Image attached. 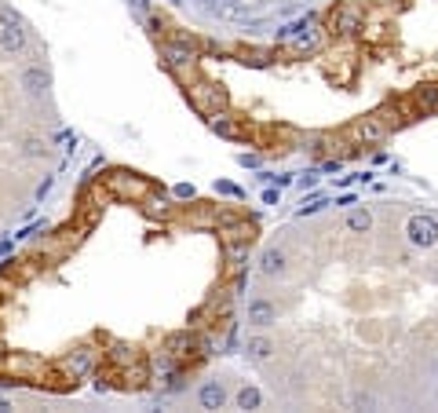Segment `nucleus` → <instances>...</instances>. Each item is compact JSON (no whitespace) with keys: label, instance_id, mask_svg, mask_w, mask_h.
I'll list each match as a JSON object with an SVG mask.
<instances>
[{"label":"nucleus","instance_id":"obj_8","mask_svg":"<svg viewBox=\"0 0 438 413\" xmlns=\"http://www.w3.org/2000/svg\"><path fill=\"white\" fill-rule=\"evenodd\" d=\"M307 150H311L314 157H333V161H347V157H354V143L347 132H318V136H307Z\"/></svg>","mask_w":438,"mask_h":413},{"label":"nucleus","instance_id":"obj_4","mask_svg":"<svg viewBox=\"0 0 438 413\" xmlns=\"http://www.w3.org/2000/svg\"><path fill=\"white\" fill-rule=\"evenodd\" d=\"M365 15H369V8L362 0H336L321 26H326V34L336 37V41H354L365 26Z\"/></svg>","mask_w":438,"mask_h":413},{"label":"nucleus","instance_id":"obj_16","mask_svg":"<svg viewBox=\"0 0 438 413\" xmlns=\"http://www.w3.org/2000/svg\"><path fill=\"white\" fill-rule=\"evenodd\" d=\"M19 88L29 95V99H44L48 88H52V73H48L41 62H29V66H22V73H19Z\"/></svg>","mask_w":438,"mask_h":413},{"label":"nucleus","instance_id":"obj_28","mask_svg":"<svg viewBox=\"0 0 438 413\" xmlns=\"http://www.w3.org/2000/svg\"><path fill=\"white\" fill-rule=\"evenodd\" d=\"M234 403H238V410H256L259 403H263V395H259L256 388H241Z\"/></svg>","mask_w":438,"mask_h":413},{"label":"nucleus","instance_id":"obj_21","mask_svg":"<svg viewBox=\"0 0 438 413\" xmlns=\"http://www.w3.org/2000/svg\"><path fill=\"white\" fill-rule=\"evenodd\" d=\"M249 322H252V326H259V329H267V326L278 322V307H274L270 300L256 296V300H249Z\"/></svg>","mask_w":438,"mask_h":413},{"label":"nucleus","instance_id":"obj_1","mask_svg":"<svg viewBox=\"0 0 438 413\" xmlns=\"http://www.w3.org/2000/svg\"><path fill=\"white\" fill-rule=\"evenodd\" d=\"M161 52V62L172 77L180 81H194L198 77V59H201V41L198 37H187V34H165V41L157 44Z\"/></svg>","mask_w":438,"mask_h":413},{"label":"nucleus","instance_id":"obj_29","mask_svg":"<svg viewBox=\"0 0 438 413\" xmlns=\"http://www.w3.org/2000/svg\"><path fill=\"white\" fill-rule=\"evenodd\" d=\"M377 8H384V11H405L409 8V0H372Z\"/></svg>","mask_w":438,"mask_h":413},{"label":"nucleus","instance_id":"obj_7","mask_svg":"<svg viewBox=\"0 0 438 413\" xmlns=\"http://www.w3.org/2000/svg\"><path fill=\"white\" fill-rule=\"evenodd\" d=\"M106 201H110V194L103 190V183H85L77 194V224L85 231H95V224L106 212Z\"/></svg>","mask_w":438,"mask_h":413},{"label":"nucleus","instance_id":"obj_5","mask_svg":"<svg viewBox=\"0 0 438 413\" xmlns=\"http://www.w3.org/2000/svg\"><path fill=\"white\" fill-rule=\"evenodd\" d=\"M99 183H103V190H106L113 201H124V205H139V201L157 187L154 180L139 176V172H132V168H110Z\"/></svg>","mask_w":438,"mask_h":413},{"label":"nucleus","instance_id":"obj_10","mask_svg":"<svg viewBox=\"0 0 438 413\" xmlns=\"http://www.w3.org/2000/svg\"><path fill=\"white\" fill-rule=\"evenodd\" d=\"M0 48H4L8 55L29 52V37H26V29H22V19L11 8H4V4H0Z\"/></svg>","mask_w":438,"mask_h":413},{"label":"nucleus","instance_id":"obj_35","mask_svg":"<svg viewBox=\"0 0 438 413\" xmlns=\"http://www.w3.org/2000/svg\"><path fill=\"white\" fill-rule=\"evenodd\" d=\"M52 183H55V180H44V183L37 187V198H44V194H48V190H52Z\"/></svg>","mask_w":438,"mask_h":413},{"label":"nucleus","instance_id":"obj_32","mask_svg":"<svg viewBox=\"0 0 438 413\" xmlns=\"http://www.w3.org/2000/svg\"><path fill=\"white\" fill-rule=\"evenodd\" d=\"M175 198H183V201L194 198V187H190V183H180V187H175Z\"/></svg>","mask_w":438,"mask_h":413},{"label":"nucleus","instance_id":"obj_6","mask_svg":"<svg viewBox=\"0 0 438 413\" xmlns=\"http://www.w3.org/2000/svg\"><path fill=\"white\" fill-rule=\"evenodd\" d=\"M183 88H187L190 106L198 110V114H205V117H216V114H223V110L231 106L226 88L216 85V81H208V77H194V81H187Z\"/></svg>","mask_w":438,"mask_h":413},{"label":"nucleus","instance_id":"obj_18","mask_svg":"<svg viewBox=\"0 0 438 413\" xmlns=\"http://www.w3.org/2000/svg\"><path fill=\"white\" fill-rule=\"evenodd\" d=\"M208 121H212V132L223 136V139H249V129H252L249 121L226 114V110H223V114H216V117H208Z\"/></svg>","mask_w":438,"mask_h":413},{"label":"nucleus","instance_id":"obj_33","mask_svg":"<svg viewBox=\"0 0 438 413\" xmlns=\"http://www.w3.org/2000/svg\"><path fill=\"white\" fill-rule=\"evenodd\" d=\"M238 161H241V165H245V168H256V165H259V157H256V154H241V157H238Z\"/></svg>","mask_w":438,"mask_h":413},{"label":"nucleus","instance_id":"obj_27","mask_svg":"<svg viewBox=\"0 0 438 413\" xmlns=\"http://www.w3.org/2000/svg\"><path fill=\"white\" fill-rule=\"evenodd\" d=\"M19 150H22L26 157H44V154H48V143L37 139V136H26V139L19 143Z\"/></svg>","mask_w":438,"mask_h":413},{"label":"nucleus","instance_id":"obj_22","mask_svg":"<svg viewBox=\"0 0 438 413\" xmlns=\"http://www.w3.org/2000/svg\"><path fill=\"white\" fill-rule=\"evenodd\" d=\"M234 55H238L241 66H252V70H263L278 59V52H270V48H238Z\"/></svg>","mask_w":438,"mask_h":413},{"label":"nucleus","instance_id":"obj_11","mask_svg":"<svg viewBox=\"0 0 438 413\" xmlns=\"http://www.w3.org/2000/svg\"><path fill=\"white\" fill-rule=\"evenodd\" d=\"M113 380H117L113 388H121V391H146V388H150V380H154V373H150V362H146V358L139 355L136 362H128V366H121Z\"/></svg>","mask_w":438,"mask_h":413},{"label":"nucleus","instance_id":"obj_15","mask_svg":"<svg viewBox=\"0 0 438 413\" xmlns=\"http://www.w3.org/2000/svg\"><path fill=\"white\" fill-rule=\"evenodd\" d=\"M139 212L150 219V224H168V219L175 216V205L165 198V190L161 187H154L150 194H146L143 201H139Z\"/></svg>","mask_w":438,"mask_h":413},{"label":"nucleus","instance_id":"obj_3","mask_svg":"<svg viewBox=\"0 0 438 413\" xmlns=\"http://www.w3.org/2000/svg\"><path fill=\"white\" fill-rule=\"evenodd\" d=\"M278 34V41L282 44H289V52H296V55H314V52H321L326 48V26H321L314 15H307V19H300V22H289V26H282V29H274Z\"/></svg>","mask_w":438,"mask_h":413},{"label":"nucleus","instance_id":"obj_23","mask_svg":"<svg viewBox=\"0 0 438 413\" xmlns=\"http://www.w3.org/2000/svg\"><path fill=\"white\" fill-rule=\"evenodd\" d=\"M259 271L267 278H282L285 275V252L282 249H263V256H259Z\"/></svg>","mask_w":438,"mask_h":413},{"label":"nucleus","instance_id":"obj_34","mask_svg":"<svg viewBox=\"0 0 438 413\" xmlns=\"http://www.w3.org/2000/svg\"><path fill=\"white\" fill-rule=\"evenodd\" d=\"M219 190H223V194H234V198H241V190H238V187H231V183H219Z\"/></svg>","mask_w":438,"mask_h":413},{"label":"nucleus","instance_id":"obj_17","mask_svg":"<svg viewBox=\"0 0 438 413\" xmlns=\"http://www.w3.org/2000/svg\"><path fill=\"white\" fill-rule=\"evenodd\" d=\"M256 219L249 216H234L231 224H223L219 227V238H223V245H252L256 242Z\"/></svg>","mask_w":438,"mask_h":413},{"label":"nucleus","instance_id":"obj_13","mask_svg":"<svg viewBox=\"0 0 438 413\" xmlns=\"http://www.w3.org/2000/svg\"><path fill=\"white\" fill-rule=\"evenodd\" d=\"M405 234H409V242L416 249H435L438 245V219L435 216H409Z\"/></svg>","mask_w":438,"mask_h":413},{"label":"nucleus","instance_id":"obj_20","mask_svg":"<svg viewBox=\"0 0 438 413\" xmlns=\"http://www.w3.org/2000/svg\"><path fill=\"white\" fill-rule=\"evenodd\" d=\"M409 99H413V106L420 110V114H438V81H424V85H416L413 92H409Z\"/></svg>","mask_w":438,"mask_h":413},{"label":"nucleus","instance_id":"obj_14","mask_svg":"<svg viewBox=\"0 0 438 413\" xmlns=\"http://www.w3.org/2000/svg\"><path fill=\"white\" fill-rule=\"evenodd\" d=\"M180 219L194 231H219V205L198 201V205H190V209H183Z\"/></svg>","mask_w":438,"mask_h":413},{"label":"nucleus","instance_id":"obj_30","mask_svg":"<svg viewBox=\"0 0 438 413\" xmlns=\"http://www.w3.org/2000/svg\"><path fill=\"white\" fill-rule=\"evenodd\" d=\"M351 406H354V410H372V395H369V391H358V395L351 399Z\"/></svg>","mask_w":438,"mask_h":413},{"label":"nucleus","instance_id":"obj_2","mask_svg":"<svg viewBox=\"0 0 438 413\" xmlns=\"http://www.w3.org/2000/svg\"><path fill=\"white\" fill-rule=\"evenodd\" d=\"M48 373H52V362L34 355V352H8L0 355V380L4 384H34V388H44Z\"/></svg>","mask_w":438,"mask_h":413},{"label":"nucleus","instance_id":"obj_25","mask_svg":"<svg viewBox=\"0 0 438 413\" xmlns=\"http://www.w3.org/2000/svg\"><path fill=\"white\" fill-rule=\"evenodd\" d=\"M347 231L351 234H369L372 231V212L369 209H351L347 212Z\"/></svg>","mask_w":438,"mask_h":413},{"label":"nucleus","instance_id":"obj_19","mask_svg":"<svg viewBox=\"0 0 438 413\" xmlns=\"http://www.w3.org/2000/svg\"><path fill=\"white\" fill-rule=\"evenodd\" d=\"M372 117L380 121V129L391 136V132H398V129H405V124H409V117L402 114V106H398V99H387L384 106H377L372 110Z\"/></svg>","mask_w":438,"mask_h":413},{"label":"nucleus","instance_id":"obj_36","mask_svg":"<svg viewBox=\"0 0 438 413\" xmlns=\"http://www.w3.org/2000/svg\"><path fill=\"white\" fill-rule=\"evenodd\" d=\"M11 410V399H4V395H0V413H8Z\"/></svg>","mask_w":438,"mask_h":413},{"label":"nucleus","instance_id":"obj_12","mask_svg":"<svg viewBox=\"0 0 438 413\" xmlns=\"http://www.w3.org/2000/svg\"><path fill=\"white\" fill-rule=\"evenodd\" d=\"M347 136H351L354 147H377V143H384V139H387V132L380 129V121L372 117V114L354 117V121H351V129H347Z\"/></svg>","mask_w":438,"mask_h":413},{"label":"nucleus","instance_id":"obj_31","mask_svg":"<svg viewBox=\"0 0 438 413\" xmlns=\"http://www.w3.org/2000/svg\"><path fill=\"white\" fill-rule=\"evenodd\" d=\"M146 29H150L154 37H161V34H165V22H161L157 15H150V19H146Z\"/></svg>","mask_w":438,"mask_h":413},{"label":"nucleus","instance_id":"obj_9","mask_svg":"<svg viewBox=\"0 0 438 413\" xmlns=\"http://www.w3.org/2000/svg\"><path fill=\"white\" fill-rule=\"evenodd\" d=\"M103 362V352L95 344H77L73 352H66L55 366L66 373V377H73V380H85V377H92L95 373V366Z\"/></svg>","mask_w":438,"mask_h":413},{"label":"nucleus","instance_id":"obj_24","mask_svg":"<svg viewBox=\"0 0 438 413\" xmlns=\"http://www.w3.org/2000/svg\"><path fill=\"white\" fill-rule=\"evenodd\" d=\"M198 403H201L205 410H223V406H226V391H223L219 380H208V384L198 391Z\"/></svg>","mask_w":438,"mask_h":413},{"label":"nucleus","instance_id":"obj_26","mask_svg":"<svg viewBox=\"0 0 438 413\" xmlns=\"http://www.w3.org/2000/svg\"><path fill=\"white\" fill-rule=\"evenodd\" d=\"M245 352H249V358H256V362H267V358L274 355V344H270L267 337H249Z\"/></svg>","mask_w":438,"mask_h":413}]
</instances>
